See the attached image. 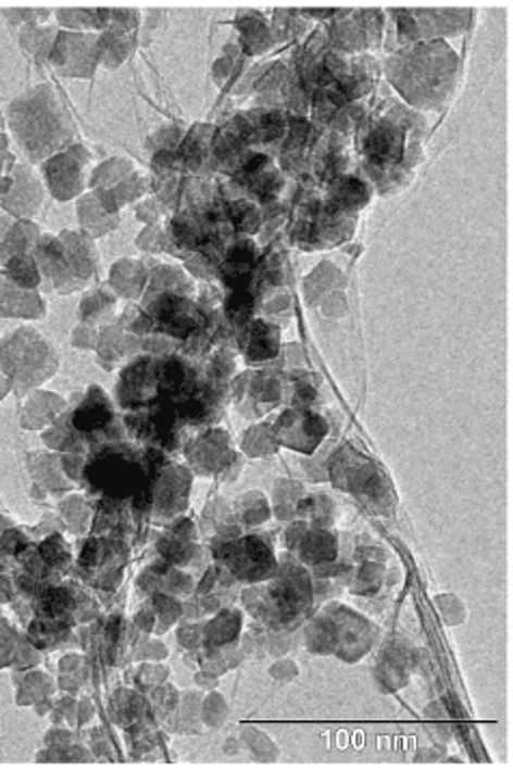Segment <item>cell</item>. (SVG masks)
<instances>
[{
    "label": "cell",
    "mask_w": 513,
    "mask_h": 770,
    "mask_svg": "<svg viewBox=\"0 0 513 770\" xmlns=\"http://www.w3.org/2000/svg\"><path fill=\"white\" fill-rule=\"evenodd\" d=\"M9 272L15 280H22L24 285L37 282V267H35V261L28 256H13L9 261Z\"/></svg>",
    "instance_id": "15"
},
{
    "label": "cell",
    "mask_w": 513,
    "mask_h": 770,
    "mask_svg": "<svg viewBox=\"0 0 513 770\" xmlns=\"http://www.w3.org/2000/svg\"><path fill=\"white\" fill-rule=\"evenodd\" d=\"M227 216L234 226L236 232H247V235H255L263 226V216L255 201L247 199V197H238L236 201L227 203Z\"/></svg>",
    "instance_id": "14"
},
{
    "label": "cell",
    "mask_w": 513,
    "mask_h": 770,
    "mask_svg": "<svg viewBox=\"0 0 513 770\" xmlns=\"http://www.w3.org/2000/svg\"><path fill=\"white\" fill-rule=\"evenodd\" d=\"M238 28L242 30V46H245L247 54H261L274 43L272 28L261 13L245 11L240 15Z\"/></svg>",
    "instance_id": "12"
},
{
    "label": "cell",
    "mask_w": 513,
    "mask_h": 770,
    "mask_svg": "<svg viewBox=\"0 0 513 770\" xmlns=\"http://www.w3.org/2000/svg\"><path fill=\"white\" fill-rule=\"evenodd\" d=\"M337 22H330L328 26V41L333 50H339L343 54L348 52H363V50H374L380 46L383 39V11L365 9V11H339Z\"/></svg>",
    "instance_id": "5"
},
{
    "label": "cell",
    "mask_w": 513,
    "mask_h": 770,
    "mask_svg": "<svg viewBox=\"0 0 513 770\" xmlns=\"http://www.w3.org/2000/svg\"><path fill=\"white\" fill-rule=\"evenodd\" d=\"M390 15L397 20V41L401 46L408 43H423V41H436L438 35H458L468 20V11H390Z\"/></svg>",
    "instance_id": "4"
},
{
    "label": "cell",
    "mask_w": 513,
    "mask_h": 770,
    "mask_svg": "<svg viewBox=\"0 0 513 770\" xmlns=\"http://www.w3.org/2000/svg\"><path fill=\"white\" fill-rule=\"evenodd\" d=\"M278 353V330L267 321H255L249 330L247 357L251 362H263Z\"/></svg>",
    "instance_id": "13"
},
{
    "label": "cell",
    "mask_w": 513,
    "mask_h": 770,
    "mask_svg": "<svg viewBox=\"0 0 513 770\" xmlns=\"http://www.w3.org/2000/svg\"><path fill=\"white\" fill-rule=\"evenodd\" d=\"M205 313L188 298L177 293L160 295L145 313L149 328L175 338H188L205 331Z\"/></svg>",
    "instance_id": "6"
},
{
    "label": "cell",
    "mask_w": 513,
    "mask_h": 770,
    "mask_svg": "<svg viewBox=\"0 0 513 770\" xmlns=\"http://www.w3.org/2000/svg\"><path fill=\"white\" fill-rule=\"evenodd\" d=\"M425 121L418 112L405 109L401 104L388 102V111L370 118L361 125V153L367 166L390 168L405 164L408 131H421ZM412 168V166H410Z\"/></svg>",
    "instance_id": "2"
},
{
    "label": "cell",
    "mask_w": 513,
    "mask_h": 770,
    "mask_svg": "<svg viewBox=\"0 0 513 770\" xmlns=\"http://www.w3.org/2000/svg\"><path fill=\"white\" fill-rule=\"evenodd\" d=\"M261 263V254L251 237H236L225 250L221 258V276L225 285L240 291L247 289L255 280L256 269Z\"/></svg>",
    "instance_id": "7"
},
{
    "label": "cell",
    "mask_w": 513,
    "mask_h": 770,
    "mask_svg": "<svg viewBox=\"0 0 513 770\" xmlns=\"http://www.w3.org/2000/svg\"><path fill=\"white\" fill-rule=\"evenodd\" d=\"M386 76L418 111H440L455 87L458 54L442 39L414 43L386 61Z\"/></svg>",
    "instance_id": "1"
},
{
    "label": "cell",
    "mask_w": 513,
    "mask_h": 770,
    "mask_svg": "<svg viewBox=\"0 0 513 770\" xmlns=\"http://www.w3.org/2000/svg\"><path fill=\"white\" fill-rule=\"evenodd\" d=\"M328 427L324 422V418H320L317 414L309 412V409H291L287 414L280 416L278 425H276V436L285 441L291 447L298 450H313L322 438L326 436Z\"/></svg>",
    "instance_id": "9"
},
{
    "label": "cell",
    "mask_w": 513,
    "mask_h": 770,
    "mask_svg": "<svg viewBox=\"0 0 513 770\" xmlns=\"http://www.w3.org/2000/svg\"><path fill=\"white\" fill-rule=\"evenodd\" d=\"M372 199V186L354 175H341L328 184L326 205L339 214L356 216Z\"/></svg>",
    "instance_id": "10"
},
{
    "label": "cell",
    "mask_w": 513,
    "mask_h": 770,
    "mask_svg": "<svg viewBox=\"0 0 513 770\" xmlns=\"http://www.w3.org/2000/svg\"><path fill=\"white\" fill-rule=\"evenodd\" d=\"M85 478L109 497H126L147 482V469L129 445H104L87 460Z\"/></svg>",
    "instance_id": "3"
},
{
    "label": "cell",
    "mask_w": 513,
    "mask_h": 770,
    "mask_svg": "<svg viewBox=\"0 0 513 770\" xmlns=\"http://www.w3.org/2000/svg\"><path fill=\"white\" fill-rule=\"evenodd\" d=\"M315 125L304 116H293L289 121L287 134L280 142V171L287 175H302L309 168L313 144L317 131Z\"/></svg>",
    "instance_id": "8"
},
{
    "label": "cell",
    "mask_w": 513,
    "mask_h": 770,
    "mask_svg": "<svg viewBox=\"0 0 513 770\" xmlns=\"http://www.w3.org/2000/svg\"><path fill=\"white\" fill-rule=\"evenodd\" d=\"M113 422H115L113 407L98 388L91 390V394L72 416L74 431L85 438H96L100 433H107L113 427Z\"/></svg>",
    "instance_id": "11"
}]
</instances>
